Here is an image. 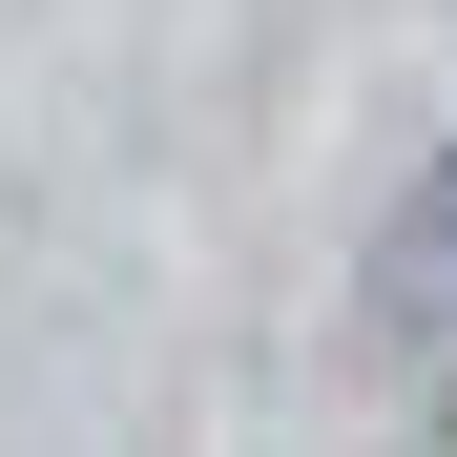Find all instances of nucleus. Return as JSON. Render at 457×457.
Wrapping results in <instances>:
<instances>
[{
	"instance_id": "f257e3e1",
	"label": "nucleus",
	"mask_w": 457,
	"mask_h": 457,
	"mask_svg": "<svg viewBox=\"0 0 457 457\" xmlns=\"http://www.w3.org/2000/svg\"><path fill=\"white\" fill-rule=\"evenodd\" d=\"M374 312H395V353H416V374H457V167L395 208V250H374Z\"/></svg>"
}]
</instances>
